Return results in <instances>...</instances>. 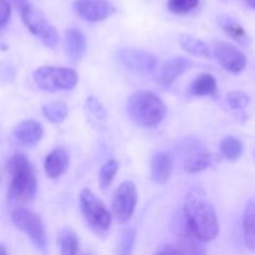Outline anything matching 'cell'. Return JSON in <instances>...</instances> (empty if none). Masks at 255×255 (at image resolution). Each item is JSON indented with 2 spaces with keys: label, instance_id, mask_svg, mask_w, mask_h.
Segmentation results:
<instances>
[{
  "label": "cell",
  "instance_id": "cell-1",
  "mask_svg": "<svg viewBox=\"0 0 255 255\" xmlns=\"http://www.w3.org/2000/svg\"><path fill=\"white\" fill-rule=\"evenodd\" d=\"M184 217L193 233L202 242H212L219 234V222L216 209L202 189L194 188L184 199Z\"/></svg>",
  "mask_w": 255,
  "mask_h": 255
},
{
  "label": "cell",
  "instance_id": "cell-2",
  "mask_svg": "<svg viewBox=\"0 0 255 255\" xmlns=\"http://www.w3.org/2000/svg\"><path fill=\"white\" fill-rule=\"evenodd\" d=\"M7 197L17 206L29 203L37 192V179L35 169L29 158L21 152L14 153L6 162Z\"/></svg>",
  "mask_w": 255,
  "mask_h": 255
},
{
  "label": "cell",
  "instance_id": "cell-3",
  "mask_svg": "<svg viewBox=\"0 0 255 255\" xmlns=\"http://www.w3.org/2000/svg\"><path fill=\"white\" fill-rule=\"evenodd\" d=\"M127 114L133 122L143 127H156L167 115V106L154 92L141 90L127 100Z\"/></svg>",
  "mask_w": 255,
  "mask_h": 255
},
{
  "label": "cell",
  "instance_id": "cell-4",
  "mask_svg": "<svg viewBox=\"0 0 255 255\" xmlns=\"http://www.w3.org/2000/svg\"><path fill=\"white\" fill-rule=\"evenodd\" d=\"M80 207L87 226L99 236L107 233L112 223V214L101 199L89 188L82 189L80 194Z\"/></svg>",
  "mask_w": 255,
  "mask_h": 255
},
{
  "label": "cell",
  "instance_id": "cell-5",
  "mask_svg": "<svg viewBox=\"0 0 255 255\" xmlns=\"http://www.w3.org/2000/svg\"><path fill=\"white\" fill-rule=\"evenodd\" d=\"M32 77L36 86L46 92L72 90L79 80L76 71L61 66H41L35 70Z\"/></svg>",
  "mask_w": 255,
  "mask_h": 255
},
{
  "label": "cell",
  "instance_id": "cell-6",
  "mask_svg": "<svg viewBox=\"0 0 255 255\" xmlns=\"http://www.w3.org/2000/svg\"><path fill=\"white\" fill-rule=\"evenodd\" d=\"M11 221L19 231L25 233L40 252L45 253L47 247V234L41 217L35 212L17 207L11 213Z\"/></svg>",
  "mask_w": 255,
  "mask_h": 255
},
{
  "label": "cell",
  "instance_id": "cell-7",
  "mask_svg": "<svg viewBox=\"0 0 255 255\" xmlns=\"http://www.w3.org/2000/svg\"><path fill=\"white\" fill-rule=\"evenodd\" d=\"M22 22L32 35L39 37L47 47L54 49L59 42V34L54 25L46 19L41 10L29 2L19 10Z\"/></svg>",
  "mask_w": 255,
  "mask_h": 255
},
{
  "label": "cell",
  "instance_id": "cell-8",
  "mask_svg": "<svg viewBox=\"0 0 255 255\" xmlns=\"http://www.w3.org/2000/svg\"><path fill=\"white\" fill-rule=\"evenodd\" d=\"M138 193L136 184L132 181H125L117 187L112 199V216L117 223H127L136 211Z\"/></svg>",
  "mask_w": 255,
  "mask_h": 255
},
{
  "label": "cell",
  "instance_id": "cell-9",
  "mask_svg": "<svg viewBox=\"0 0 255 255\" xmlns=\"http://www.w3.org/2000/svg\"><path fill=\"white\" fill-rule=\"evenodd\" d=\"M173 233L176 237V248L182 255H206L203 243L187 223L183 212L173 217Z\"/></svg>",
  "mask_w": 255,
  "mask_h": 255
},
{
  "label": "cell",
  "instance_id": "cell-10",
  "mask_svg": "<svg viewBox=\"0 0 255 255\" xmlns=\"http://www.w3.org/2000/svg\"><path fill=\"white\" fill-rule=\"evenodd\" d=\"M72 6L81 19L91 22L104 21L116 11L115 5L109 0H75Z\"/></svg>",
  "mask_w": 255,
  "mask_h": 255
},
{
  "label": "cell",
  "instance_id": "cell-11",
  "mask_svg": "<svg viewBox=\"0 0 255 255\" xmlns=\"http://www.w3.org/2000/svg\"><path fill=\"white\" fill-rule=\"evenodd\" d=\"M119 60L126 69L137 74L148 75L157 69L156 57L144 50L122 49L119 51Z\"/></svg>",
  "mask_w": 255,
  "mask_h": 255
},
{
  "label": "cell",
  "instance_id": "cell-12",
  "mask_svg": "<svg viewBox=\"0 0 255 255\" xmlns=\"http://www.w3.org/2000/svg\"><path fill=\"white\" fill-rule=\"evenodd\" d=\"M214 56L222 67L232 74H241L247 66V56L243 51L227 41L214 44Z\"/></svg>",
  "mask_w": 255,
  "mask_h": 255
},
{
  "label": "cell",
  "instance_id": "cell-13",
  "mask_svg": "<svg viewBox=\"0 0 255 255\" xmlns=\"http://www.w3.org/2000/svg\"><path fill=\"white\" fill-rule=\"evenodd\" d=\"M192 65L193 64H192L191 60L183 56H176L167 60L157 71V84L161 85V86H169L184 72L188 71Z\"/></svg>",
  "mask_w": 255,
  "mask_h": 255
},
{
  "label": "cell",
  "instance_id": "cell-14",
  "mask_svg": "<svg viewBox=\"0 0 255 255\" xmlns=\"http://www.w3.org/2000/svg\"><path fill=\"white\" fill-rule=\"evenodd\" d=\"M44 136V128L36 120H24L14 128L15 141L24 147H32L39 143Z\"/></svg>",
  "mask_w": 255,
  "mask_h": 255
},
{
  "label": "cell",
  "instance_id": "cell-15",
  "mask_svg": "<svg viewBox=\"0 0 255 255\" xmlns=\"http://www.w3.org/2000/svg\"><path fill=\"white\" fill-rule=\"evenodd\" d=\"M151 179L157 184H166L173 172V157L168 152H157L151 159Z\"/></svg>",
  "mask_w": 255,
  "mask_h": 255
},
{
  "label": "cell",
  "instance_id": "cell-16",
  "mask_svg": "<svg viewBox=\"0 0 255 255\" xmlns=\"http://www.w3.org/2000/svg\"><path fill=\"white\" fill-rule=\"evenodd\" d=\"M86 50L87 40L84 32L76 27L67 29L65 32V51L67 56L74 62H79L84 59Z\"/></svg>",
  "mask_w": 255,
  "mask_h": 255
},
{
  "label": "cell",
  "instance_id": "cell-17",
  "mask_svg": "<svg viewBox=\"0 0 255 255\" xmlns=\"http://www.w3.org/2000/svg\"><path fill=\"white\" fill-rule=\"evenodd\" d=\"M69 164L70 159L67 156V152L61 147H57L46 156L44 162V168L49 178L57 179L64 176L65 172L69 168Z\"/></svg>",
  "mask_w": 255,
  "mask_h": 255
},
{
  "label": "cell",
  "instance_id": "cell-18",
  "mask_svg": "<svg viewBox=\"0 0 255 255\" xmlns=\"http://www.w3.org/2000/svg\"><path fill=\"white\" fill-rule=\"evenodd\" d=\"M243 236L247 248L255 251V197L247 203L244 209Z\"/></svg>",
  "mask_w": 255,
  "mask_h": 255
},
{
  "label": "cell",
  "instance_id": "cell-19",
  "mask_svg": "<svg viewBox=\"0 0 255 255\" xmlns=\"http://www.w3.org/2000/svg\"><path fill=\"white\" fill-rule=\"evenodd\" d=\"M217 91V80L212 74L198 75L189 85V92L193 96H212Z\"/></svg>",
  "mask_w": 255,
  "mask_h": 255
},
{
  "label": "cell",
  "instance_id": "cell-20",
  "mask_svg": "<svg viewBox=\"0 0 255 255\" xmlns=\"http://www.w3.org/2000/svg\"><path fill=\"white\" fill-rule=\"evenodd\" d=\"M179 44H181L182 49L188 54L193 55V56L198 57H211V50L209 46L202 40L197 39V37L192 36L188 34H182L179 36Z\"/></svg>",
  "mask_w": 255,
  "mask_h": 255
},
{
  "label": "cell",
  "instance_id": "cell-21",
  "mask_svg": "<svg viewBox=\"0 0 255 255\" xmlns=\"http://www.w3.org/2000/svg\"><path fill=\"white\" fill-rule=\"evenodd\" d=\"M214 161H216V158L212 153L197 152L184 161V171L187 173H198V172L206 171L207 168L213 166Z\"/></svg>",
  "mask_w": 255,
  "mask_h": 255
},
{
  "label": "cell",
  "instance_id": "cell-22",
  "mask_svg": "<svg viewBox=\"0 0 255 255\" xmlns=\"http://www.w3.org/2000/svg\"><path fill=\"white\" fill-rule=\"evenodd\" d=\"M42 114L52 124H61L69 115V107L64 101H52L42 106Z\"/></svg>",
  "mask_w": 255,
  "mask_h": 255
},
{
  "label": "cell",
  "instance_id": "cell-23",
  "mask_svg": "<svg viewBox=\"0 0 255 255\" xmlns=\"http://www.w3.org/2000/svg\"><path fill=\"white\" fill-rule=\"evenodd\" d=\"M243 143L234 136H227L221 142V152L228 161H237L243 153Z\"/></svg>",
  "mask_w": 255,
  "mask_h": 255
},
{
  "label": "cell",
  "instance_id": "cell-24",
  "mask_svg": "<svg viewBox=\"0 0 255 255\" xmlns=\"http://www.w3.org/2000/svg\"><path fill=\"white\" fill-rule=\"evenodd\" d=\"M60 251L61 255H81L79 238L72 229H64L60 234Z\"/></svg>",
  "mask_w": 255,
  "mask_h": 255
},
{
  "label": "cell",
  "instance_id": "cell-25",
  "mask_svg": "<svg viewBox=\"0 0 255 255\" xmlns=\"http://www.w3.org/2000/svg\"><path fill=\"white\" fill-rule=\"evenodd\" d=\"M120 168L119 162L116 161L115 158H110L102 164L101 169L99 172V181H100V186L104 191H106L110 186H111L112 181H114L115 176L117 174Z\"/></svg>",
  "mask_w": 255,
  "mask_h": 255
},
{
  "label": "cell",
  "instance_id": "cell-26",
  "mask_svg": "<svg viewBox=\"0 0 255 255\" xmlns=\"http://www.w3.org/2000/svg\"><path fill=\"white\" fill-rule=\"evenodd\" d=\"M223 30L228 36L238 41L242 45H248L249 44V36L247 34L246 29L242 26L239 22L234 21V20H228L223 24Z\"/></svg>",
  "mask_w": 255,
  "mask_h": 255
},
{
  "label": "cell",
  "instance_id": "cell-27",
  "mask_svg": "<svg viewBox=\"0 0 255 255\" xmlns=\"http://www.w3.org/2000/svg\"><path fill=\"white\" fill-rule=\"evenodd\" d=\"M87 115L96 122H105L107 120V112L104 105L94 96L87 97L86 104H85Z\"/></svg>",
  "mask_w": 255,
  "mask_h": 255
},
{
  "label": "cell",
  "instance_id": "cell-28",
  "mask_svg": "<svg viewBox=\"0 0 255 255\" xmlns=\"http://www.w3.org/2000/svg\"><path fill=\"white\" fill-rule=\"evenodd\" d=\"M136 239V231L133 228L125 229L121 233L117 246V255H132Z\"/></svg>",
  "mask_w": 255,
  "mask_h": 255
},
{
  "label": "cell",
  "instance_id": "cell-29",
  "mask_svg": "<svg viewBox=\"0 0 255 255\" xmlns=\"http://www.w3.org/2000/svg\"><path fill=\"white\" fill-rule=\"evenodd\" d=\"M199 4V0H168V10L173 14L183 15L188 14L196 9Z\"/></svg>",
  "mask_w": 255,
  "mask_h": 255
},
{
  "label": "cell",
  "instance_id": "cell-30",
  "mask_svg": "<svg viewBox=\"0 0 255 255\" xmlns=\"http://www.w3.org/2000/svg\"><path fill=\"white\" fill-rule=\"evenodd\" d=\"M249 96L242 91H232L227 95V102L233 110H243L249 105Z\"/></svg>",
  "mask_w": 255,
  "mask_h": 255
},
{
  "label": "cell",
  "instance_id": "cell-31",
  "mask_svg": "<svg viewBox=\"0 0 255 255\" xmlns=\"http://www.w3.org/2000/svg\"><path fill=\"white\" fill-rule=\"evenodd\" d=\"M0 10H1L0 26H1V29H4L7 22H9L10 16H11V2L9 0H0Z\"/></svg>",
  "mask_w": 255,
  "mask_h": 255
},
{
  "label": "cell",
  "instance_id": "cell-32",
  "mask_svg": "<svg viewBox=\"0 0 255 255\" xmlns=\"http://www.w3.org/2000/svg\"><path fill=\"white\" fill-rule=\"evenodd\" d=\"M154 255H182L173 246H162L157 249Z\"/></svg>",
  "mask_w": 255,
  "mask_h": 255
},
{
  "label": "cell",
  "instance_id": "cell-33",
  "mask_svg": "<svg viewBox=\"0 0 255 255\" xmlns=\"http://www.w3.org/2000/svg\"><path fill=\"white\" fill-rule=\"evenodd\" d=\"M10 1H11L12 4H14L15 6H16L19 10L21 9L22 6H25V5L29 4V2H30L29 0H10Z\"/></svg>",
  "mask_w": 255,
  "mask_h": 255
},
{
  "label": "cell",
  "instance_id": "cell-34",
  "mask_svg": "<svg viewBox=\"0 0 255 255\" xmlns=\"http://www.w3.org/2000/svg\"><path fill=\"white\" fill-rule=\"evenodd\" d=\"M244 1H246L247 4L252 7V9L255 10V0H244Z\"/></svg>",
  "mask_w": 255,
  "mask_h": 255
},
{
  "label": "cell",
  "instance_id": "cell-35",
  "mask_svg": "<svg viewBox=\"0 0 255 255\" xmlns=\"http://www.w3.org/2000/svg\"><path fill=\"white\" fill-rule=\"evenodd\" d=\"M0 255H9L7 254V251L6 248H5V246H1V248H0Z\"/></svg>",
  "mask_w": 255,
  "mask_h": 255
}]
</instances>
